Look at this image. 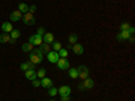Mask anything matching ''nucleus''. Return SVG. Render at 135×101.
<instances>
[{
	"label": "nucleus",
	"instance_id": "nucleus-1",
	"mask_svg": "<svg viewBox=\"0 0 135 101\" xmlns=\"http://www.w3.org/2000/svg\"><path fill=\"white\" fill-rule=\"evenodd\" d=\"M43 61V54L41 51V49H32V51H30V62L34 65H38Z\"/></svg>",
	"mask_w": 135,
	"mask_h": 101
},
{
	"label": "nucleus",
	"instance_id": "nucleus-2",
	"mask_svg": "<svg viewBox=\"0 0 135 101\" xmlns=\"http://www.w3.org/2000/svg\"><path fill=\"white\" fill-rule=\"evenodd\" d=\"M77 72H78V78H81V80L84 81L85 78L89 77V69L85 66V65H81L77 67Z\"/></svg>",
	"mask_w": 135,
	"mask_h": 101
},
{
	"label": "nucleus",
	"instance_id": "nucleus-3",
	"mask_svg": "<svg viewBox=\"0 0 135 101\" xmlns=\"http://www.w3.org/2000/svg\"><path fill=\"white\" fill-rule=\"evenodd\" d=\"M28 42L32 44V46H41V44L43 43V39H42V37H41V35L35 34V35H31V37H30Z\"/></svg>",
	"mask_w": 135,
	"mask_h": 101
},
{
	"label": "nucleus",
	"instance_id": "nucleus-4",
	"mask_svg": "<svg viewBox=\"0 0 135 101\" xmlns=\"http://www.w3.org/2000/svg\"><path fill=\"white\" fill-rule=\"evenodd\" d=\"M22 20H23V23L26 26H32L34 23H35V18H34V15L30 14V12H26V15L22 18Z\"/></svg>",
	"mask_w": 135,
	"mask_h": 101
},
{
	"label": "nucleus",
	"instance_id": "nucleus-5",
	"mask_svg": "<svg viewBox=\"0 0 135 101\" xmlns=\"http://www.w3.org/2000/svg\"><path fill=\"white\" fill-rule=\"evenodd\" d=\"M55 65L58 66L60 70H68V69H69V61H68L66 58H60Z\"/></svg>",
	"mask_w": 135,
	"mask_h": 101
},
{
	"label": "nucleus",
	"instance_id": "nucleus-6",
	"mask_svg": "<svg viewBox=\"0 0 135 101\" xmlns=\"http://www.w3.org/2000/svg\"><path fill=\"white\" fill-rule=\"evenodd\" d=\"M46 57H47V61L49 62H51V63H57V61L60 59V55H58V53L57 51H49L47 54H46Z\"/></svg>",
	"mask_w": 135,
	"mask_h": 101
},
{
	"label": "nucleus",
	"instance_id": "nucleus-7",
	"mask_svg": "<svg viewBox=\"0 0 135 101\" xmlns=\"http://www.w3.org/2000/svg\"><path fill=\"white\" fill-rule=\"evenodd\" d=\"M130 35H131V34H130L128 31H119V32L116 34V39H118L119 42H126V41H128Z\"/></svg>",
	"mask_w": 135,
	"mask_h": 101
},
{
	"label": "nucleus",
	"instance_id": "nucleus-8",
	"mask_svg": "<svg viewBox=\"0 0 135 101\" xmlns=\"http://www.w3.org/2000/svg\"><path fill=\"white\" fill-rule=\"evenodd\" d=\"M70 93H72V88L68 86V85H64V86H61V88L58 89V94H60L61 97L70 96Z\"/></svg>",
	"mask_w": 135,
	"mask_h": 101
},
{
	"label": "nucleus",
	"instance_id": "nucleus-9",
	"mask_svg": "<svg viewBox=\"0 0 135 101\" xmlns=\"http://www.w3.org/2000/svg\"><path fill=\"white\" fill-rule=\"evenodd\" d=\"M25 77L27 78L28 81H34V80H37V72H35V69H28V70H26L25 72Z\"/></svg>",
	"mask_w": 135,
	"mask_h": 101
},
{
	"label": "nucleus",
	"instance_id": "nucleus-10",
	"mask_svg": "<svg viewBox=\"0 0 135 101\" xmlns=\"http://www.w3.org/2000/svg\"><path fill=\"white\" fill-rule=\"evenodd\" d=\"M22 18H23V15H22V12H20L19 9L12 11L11 15H9V20L11 22H19V20H22Z\"/></svg>",
	"mask_w": 135,
	"mask_h": 101
},
{
	"label": "nucleus",
	"instance_id": "nucleus-11",
	"mask_svg": "<svg viewBox=\"0 0 135 101\" xmlns=\"http://www.w3.org/2000/svg\"><path fill=\"white\" fill-rule=\"evenodd\" d=\"M72 49H73V53H74L76 55L84 54V46H83L81 43H74V44H72Z\"/></svg>",
	"mask_w": 135,
	"mask_h": 101
},
{
	"label": "nucleus",
	"instance_id": "nucleus-12",
	"mask_svg": "<svg viewBox=\"0 0 135 101\" xmlns=\"http://www.w3.org/2000/svg\"><path fill=\"white\" fill-rule=\"evenodd\" d=\"M95 86V80H92V78H85V80L83 81V88L84 89H92Z\"/></svg>",
	"mask_w": 135,
	"mask_h": 101
},
{
	"label": "nucleus",
	"instance_id": "nucleus-13",
	"mask_svg": "<svg viewBox=\"0 0 135 101\" xmlns=\"http://www.w3.org/2000/svg\"><path fill=\"white\" fill-rule=\"evenodd\" d=\"M41 86H42V88H46V89H49L50 86H53V81H51V78H47V77L41 78Z\"/></svg>",
	"mask_w": 135,
	"mask_h": 101
},
{
	"label": "nucleus",
	"instance_id": "nucleus-14",
	"mask_svg": "<svg viewBox=\"0 0 135 101\" xmlns=\"http://www.w3.org/2000/svg\"><path fill=\"white\" fill-rule=\"evenodd\" d=\"M42 39H43V42H45V43L51 44V43L54 42V35H53L51 32H45V35L42 37Z\"/></svg>",
	"mask_w": 135,
	"mask_h": 101
},
{
	"label": "nucleus",
	"instance_id": "nucleus-15",
	"mask_svg": "<svg viewBox=\"0 0 135 101\" xmlns=\"http://www.w3.org/2000/svg\"><path fill=\"white\" fill-rule=\"evenodd\" d=\"M7 42L14 43V41L11 39V37H9V34H7V32H2V34H0V43H7Z\"/></svg>",
	"mask_w": 135,
	"mask_h": 101
},
{
	"label": "nucleus",
	"instance_id": "nucleus-16",
	"mask_svg": "<svg viewBox=\"0 0 135 101\" xmlns=\"http://www.w3.org/2000/svg\"><path fill=\"white\" fill-rule=\"evenodd\" d=\"M2 30H3V32H7V34H9L11 31L14 30V27H12V23H11V22H4V23L2 24Z\"/></svg>",
	"mask_w": 135,
	"mask_h": 101
},
{
	"label": "nucleus",
	"instance_id": "nucleus-17",
	"mask_svg": "<svg viewBox=\"0 0 135 101\" xmlns=\"http://www.w3.org/2000/svg\"><path fill=\"white\" fill-rule=\"evenodd\" d=\"M28 69H35V65L31 63L30 61H28V62H23V63L20 65V70H22V72H26V70H28Z\"/></svg>",
	"mask_w": 135,
	"mask_h": 101
},
{
	"label": "nucleus",
	"instance_id": "nucleus-18",
	"mask_svg": "<svg viewBox=\"0 0 135 101\" xmlns=\"http://www.w3.org/2000/svg\"><path fill=\"white\" fill-rule=\"evenodd\" d=\"M39 49H41V51H42V54H47L49 51H51V47H50V44L49 43H42L41 46H39Z\"/></svg>",
	"mask_w": 135,
	"mask_h": 101
},
{
	"label": "nucleus",
	"instance_id": "nucleus-19",
	"mask_svg": "<svg viewBox=\"0 0 135 101\" xmlns=\"http://www.w3.org/2000/svg\"><path fill=\"white\" fill-rule=\"evenodd\" d=\"M32 49H34V46L30 42H26L22 44V51H25V53H30V51H32Z\"/></svg>",
	"mask_w": 135,
	"mask_h": 101
},
{
	"label": "nucleus",
	"instance_id": "nucleus-20",
	"mask_svg": "<svg viewBox=\"0 0 135 101\" xmlns=\"http://www.w3.org/2000/svg\"><path fill=\"white\" fill-rule=\"evenodd\" d=\"M69 70V77L72 78V80H76V78H78V72H77V67H73V69H68Z\"/></svg>",
	"mask_w": 135,
	"mask_h": 101
},
{
	"label": "nucleus",
	"instance_id": "nucleus-21",
	"mask_svg": "<svg viewBox=\"0 0 135 101\" xmlns=\"http://www.w3.org/2000/svg\"><path fill=\"white\" fill-rule=\"evenodd\" d=\"M9 37H11V39H12V41L15 42V41H16V39H18V38L20 37V31H19V30H15V28H14L12 31L9 32Z\"/></svg>",
	"mask_w": 135,
	"mask_h": 101
},
{
	"label": "nucleus",
	"instance_id": "nucleus-22",
	"mask_svg": "<svg viewBox=\"0 0 135 101\" xmlns=\"http://www.w3.org/2000/svg\"><path fill=\"white\" fill-rule=\"evenodd\" d=\"M19 11L22 14H26V12H28V4H26V3H20L19 4Z\"/></svg>",
	"mask_w": 135,
	"mask_h": 101
},
{
	"label": "nucleus",
	"instance_id": "nucleus-23",
	"mask_svg": "<svg viewBox=\"0 0 135 101\" xmlns=\"http://www.w3.org/2000/svg\"><path fill=\"white\" fill-rule=\"evenodd\" d=\"M68 41H69V43H70V44H74V43H77V41H78V37L76 35V34H70V35H69V38H68Z\"/></svg>",
	"mask_w": 135,
	"mask_h": 101
},
{
	"label": "nucleus",
	"instance_id": "nucleus-24",
	"mask_svg": "<svg viewBox=\"0 0 135 101\" xmlns=\"http://www.w3.org/2000/svg\"><path fill=\"white\" fill-rule=\"evenodd\" d=\"M61 49H62V46H61L60 42H53V43H51V50H53V51H58V50H61Z\"/></svg>",
	"mask_w": 135,
	"mask_h": 101
},
{
	"label": "nucleus",
	"instance_id": "nucleus-25",
	"mask_svg": "<svg viewBox=\"0 0 135 101\" xmlns=\"http://www.w3.org/2000/svg\"><path fill=\"white\" fill-rule=\"evenodd\" d=\"M49 94H50L51 97L57 96V94H58V89L54 88V86H50V88H49Z\"/></svg>",
	"mask_w": 135,
	"mask_h": 101
},
{
	"label": "nucleus",
	"instance_id": "nucleus-26",
	"mask_svg": "<svg viewBox=\"0 0 135 101\" xmlns=\"http://www.w3.org/2000/svg\"><path fill=\"white\" fill-rule=\"evenodd\" d=\"M58 55H60V58H68V50L66 49H61L57 51Z\"/></svg>",
	"mask_w": 135,
	"mask_h": 101
},
{
	"label": "nucleus",
	"instance_id": "nucleus-27",
	"mask_svg": "<svg viewBox=\"0 0 135 101\" xmlns=\"http://www.w3.org/2000/svg\"><path fill=\"white\" fill-rule=\"evenodd\" d=\"M130 27H131L130 23H127V22H123V23L120 24V31H128Z\"/></svg>",
	"mask_w": 135,
	"mask_h": 101
},
{
	"label": "nucleus",
	"instance_id": "nucleus-28",
	"mask_svg": "<svg viewBox=\"0 0 135 101\" xmlns=\"http://www.w3.org/2000/svg\"><path fill=\"white\" fill-rule=\"evenodd\" d=\"M45 75H46V69H39L38 72H37V77H39V78H43Z\"/></svg>",
	"mask_w": 135,
	"mask_h": 101
},
{
	"label": "nucleus",
	"instance_id": "nucleus-29",
	"mask_svg": "<svg viewBox=\"0 0 135 101\" xmlns=\"http://www.w3.org/2000/svg\"><path fill=\"white\" fill-rule=\"evenodd\" d=\"M35 11H37V6H28V12L30 14H34V12H35Z\"/></svg>",
	"mask_w": 135,
	"mask_h": 101
},
{
	"label": "nucleus",
	"instance_id": "nucleus-30",
	"mask_svg": "<svg viewBox=\"0 0 135 101\" xmlns=\"http://www.w3.org/2000/svg\"><path fill=\"white\" fill-rule=\"evenodd\" d=\"M45 32H46V31H45V28H43V27H39V28H38V31H37V34H38V35H41V37H43V35H45Z\"/></svg>",
	"mask_w": 135,
	"mask_h": 101
},
{
	"label": "nucleus",
	"instance_id": "nucleus-31",
	"mask_svg": "<svg viewBox=\"0 0 135 101\" xmlns=\"http://www.w3.org/2000/svg\"><path fill=\"white\" fill-rule=\"evenodd\" d=\"M32 86H35V88L41 86V81H38V80H34V81H32Z\"/></svg>",
	"mask_w": 135,
	"mask_h": 101
},
{
	"label": "nucleus",
	"instance_id": "nucleus-32",
	"mask_svg": "<svg viewBox=\"0 0 135 101\" xmlns=\"http://www.w3.org/2000/svg\"><path fill=\"white\" fill-rule=\"evenodd\" d=\"M61 101H70V96H65V97H61Z\"/></svg>",
	"mask_w": 135,
	"mask_h": 101
},
{
	"label": "nucleus",
	"instance_id": "nucleus-33",
	"mask_svg": "<svg viewBox=\"0 0 135 101\" xmlns=\"http://www.w3.org/2000/svg\"><path fill=\"white\" fill-rule=\"evenodd\" d=\"M128 42H130V43H134V42H135V38H134V35H130V38H128Z\"/></svg>",
	"mask_w": 135,
	"mask_h": 101
},
{
	"label": "nucleus",
	"instance_id": "nucleus-34",
	"mask_svg": "<svg viewBox=\"0 0 135 101\" xmlns=\"http://www.w3.org/2000/svg\"><path fill=\"white\" fill-rule=\"evenodd\" d=\"M50 101H55V100H50Z\"/></svg>",
	"mask_w": 135,
	"mask_h": 101
}]
</instances>
